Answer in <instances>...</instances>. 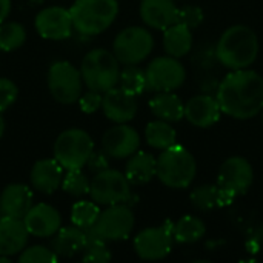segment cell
Here are the masks:
<instances>
[{
  "mask_svg": "<svg viewBox=\"0 0 263 263\" xmlns=\"http://www.w3.org/2000/svg\"><path fill=\"white\" fill-rule=\"evenodd\" d=\"M48 88L52 99L62 105L77 102L83 91L80 69L66 60L54 62L48 71Z\"/></svg>",
  "mask_w": 263,
  "mask_h": 263,
  "instance_id": "obj_10",
  "label": "cell"
},
{
  "mask_svg": "<svg viewBox=\"0 0 263 263\" xmlns=\"http://www.w3.org/2000/svg\"><path fill=\"white\" fill-rule=\"evenodd\" d=\"M99 214H100V210L96 202L79 200L71 208V222L72 225L88 231L97 220Z\"/></svg>",
  "mask_w": 263,
  "mask_h": 263,
  "instance_id": "obj_31",
  "label": "cell"
},
{
  "mask_svg": "<svg viewBox=\"0 0 263 263\" xmlns=\"http://www.w3.org/2000/svg\"><path fill=\"white\" fill-rule=\"evenodd\" d=\"M111 251L106 247V242L102 239H97L86 233V245L82 251V260L83 262H99L105 263L111 260Z\"/></svg>",
  "mask_w": 263,
  "mask_h": 263,
  "instance_id": "obj_34",
  "label": "cell"
},
{
  "mask_svg": "<svg viewBox=\"0 0 263 263\" xmlns=\"http://www.w3.org/2000/svg\"><path fill=\"white\" fill-rule=\"evenodd\" d=\"M26 40L25 28L17 22L0 23V51H14Z\"/></svg>",
  "mask_w": 263,
  "mask_h": 263,
  "instance_id": "obj_32",
  "label": "cell"
},
{
  "mask_svg": "<svg viewBox=\"0 0 263 263\" xmlns=\"http://www.w3.org/2000/svg\"><path fill=\"white\" fill-rule=\"evenodd\" d=\"M29 233L22 219L0 216V254L12 257L20 254L28 243Z\"/></svg>",
  "mask_w": 263,
  "mask_h": 263,
  "instance_id": "obj_20",
  "label": "cell"
},
{
  "mask_svg": "<svg viewBox=\"0 0 263 263\" xmlns=\"http://www.w3.org/2000/svg\"><path fill=\"white\" fill-rule=\"evenodd\" d=\"M190 202L197 211H211L219 206H228L234 200H231L216 183L194 188L190 194Z\"/></svg>",
  "mask_w": 263,
  "mask_h": 263,
  "instance_id": "obj_27",
  "label": "cell"
},
{
  "mask_svg": "<svg viewBox=\"0 0 263 263\" xmlns=\"http://www.w3.org/2000/svg\"><path fill=\"white\" fill-rule=\"evenodd\" d=\"M86 245V231L72 225L66 228H60L51 240V250L59 257L71 259L77 254H82Z\"/></svg>",
  "mask_w": 263,
  "mask_h": 263,
  "instance_id": "obj_23",
  "label": "cell"
},
{
  "mask_svg": "<svg viewBox=\"0 0 263 263\" xmlns=\"http://www.w3.org/2000/svg\"><path fill=\"white\" fill-rule=\"evenodd\" d=\"M57 260H59V256L52 250L42 247V245L25 248L18 256L20 263H55Z\"/></svg>",
  "mask_w": 263,
  "mask_h": 263,
  "instance_id": "obj_35",
  "label": "cell"
},
{
  "mask_svg": "<svg viewBox=\"0 0 263 263\" xmlns=\"http://www.w3.org/2000/svg\"><path fill=\"white\" fill-rule=\"evenodd\" d=\"M260 114H262V123H263V111H262V112H260Z\"/></svg>",
  "mask_w": 263,
  "mask_h": 263,
  "instance_id": "obj_43",
  "label": "cell"
},
{
  "mask_svg": "<svg viewBox=\"0 0 263 263\" xmlns=\"http://www.w3.org/2000/svg\"><path fill=\"white\" fill-rule=\"evenodd\" d=\"M146 88L156 92L176 91L186 79V69L182 62L173 55H160L151 60L145 69Z\"/></svg>",
  "mask_w": 263,
  "mask_h": 263,
  "instance_id": "obj_11",
  "label": "cell"
},
{
  "mask_svg": "<svg viewBox=\"0 0 263 263\" xmlns=\"http://www.w3.org/2000/svg\"><path fill=\"white\" fill-rule=\"evenodd\" d=\"M22 220L28 233L35 237H52L62 228L60 213L48 203L32 205Z\"/></svg>",
  "mask_w": 263,
  "mask_h": 263,
  "instance_id": "obj_16",
  "label": "cell"
},
{
  "mask_svg": "<svg viewBox=\"0 0 263 263\" xmlns=\"http://www.w3.org/2000/svg\"><path fill=\"white\" fill-rule=\"evenodd\" d=\"M139 133L126 123H117L102 137V149L111 159H128L136 151H139Z\"/></svg>",
  "mask_w": 263,
  "mask_h": 263,
  "instance_id": "obj_15",
  "label": "cell"
},
{
  "mask_svg": "<svg viewBox=\"0 0 263 263\" xmlns=\"http://www.w3.org/2000/svg\"><path fill=\"white\" fill-rule=\"evenodd\" d=\"M102 109L111 122L128 123L137 114V99L120 86H114L103 92Z\"/></svg>",
  "mask_w": 263,
  "mask_h": 263,
  "instance_id": "obj_17",
  "label": "cell"
},
{
  "mask_svg": "<svg viewBox=\"0 0 263 263\" xmlns=\"http://www.w3.org/2000/svg\"><path fill=\"white\" fill-rule=\"evenodd\" d=\"M89 183L91 180L86 177V174L80 170H66L62 180V190L74 197H82L85 194H89Z\"/></svg>",
  "mask_w": 263,
  "mask_h": 263,
  "instance_id": "obj_33",
  "label": "cell"
},
{
  "mask_svg": "<svg viewBox=\"0 0 263 263\" xmlns=\"http://www.w3.org/2000/svg\"><path fill=\"white\" fill-rule=\"evenodd\" d=\"M177 11L179 8L174 0H142L139 8L143 23L160 31L177 22Z\"/></svg>",
  "mask_w": 263,
  "mask_h": 263,
  "instance_id": "obj_19",
  "label": "cell"
},
{
  "mask_svg": "<svg viewBox=\"0 0 263 263\" xmlns=\"http://www.w3.org/2000/svg\"><path fill=\"white\" fill-rule=\"evenodd\" d=\"M206 233L205 222L196 216H183L176 223H173V237L177 243H196L203 239Z\"/></svg>",
  "mask_w": 263,
  "mask_h": 263,
  "instance_id": "obj_28",
  "label": "cell"
},
{
  "mask_svg": "<svg viewBox=\"0 0 263 263\" xmlns=\"http://www.w3.org/2000/svg\"><path fill=\"white\" fill-rule=\"evenodd\" d=\"M173 225L153 227L142 230L134 239V251L143 260H162L173 250Z\"/></svg>",
  "mask_w": 263,
  "mask_h": 263,
  "instance_id": "obj_13",
  "label": "cell"
},
{
  "mask_svg": "<svg viewBox=\"0 0 263 263\" xmlns=\"http://www.w3.org/2000/svg\"><path fill=\"white\" fill-rule=\"evenodd\" d=\"M109 159H111V157H109L103 149H100V151H92L91 156H89V159H88V162H86V165H88V168H89L91 171L99 173V171H103V170L109 168Z\"/></svg>",
  "mask_w": 263,
  "mask_h": 263,
  "instance_id": "obj_39",
  "label": "cell"
},
{
  "mask_svg": "<svg viewBox=\"0 0 263 263\" xmlns=\"http://www.w3.org/2000/svg\"><path fill=\"white\" fill-rule=\"evenodd\" d=\"M223 114L248 120L263 111V77L254 69L243 68L228 72L216 91Z\"/></svg>",
  "mask_w": 263,
  "mask_h": 263,
  "instance_id": "obj_1",
  "label": "cell"
},
{
  "mask_svg": "<svg viewBox=\"0 0 263 263\" xmlns=\"http://www.w3.org/2000/svg\"><path fill=\"white\" fill-rule=\"evenodd\" d=\"M205 20L203 9L197 5H185L177 11V23L188 26L190 29L199 28Z\"/></svg>",
  "mask_w": 263,
  "mask_h": 263,
  "instance_id": "obj_36",
  "label": "cell"
},
{
  "mask_svg": "<svg viewBox=\"0 0 263 263\" xmlns=\"http://www.w3.org/2000/svg\"><path fill=\"white\" fill-rule=\"evenodd\" d=\"M163 48L168 55L182 59L193 48V29L182 23H173L163 31Z\"/></svg>",
  "mask_w": 263,
  "mask_h": 263,
  "instance_id": "obj_26",
  "label": "cell"
},
{
  "mask_svg": "<svg viewBox=\"0 0 263 263\" xmlns=\"http://www.w3.org/2000/svg\"><path fill=\"white\" fill-rule=\"evenodd\" d=\"M222 114L217 99L210 94L194 96L185 103V119L196 128H211Z\"/></svg>",
  "mask_w": 263,
  "mask_h": 263,
  "instance_id": "obj_18",
  "label": "cell"
},
{
  "mask_svg": "<svg viewBox=\"0 0 263 263\" xmlns=\"http://www.w3.org/2000/svg\"><path fill=\"white\" fill-rule=\"evenodd\" d=\"M254 182V170L251 163L242 156L228 157L217 174V186L234 200L239 196L248 193Z\"/></svg>",
  "mask_w": 263,
  "mask_h": 263,
  "instance_id": "obj_12",
  "label": "cell"
},
{
  "mask_svg": "<svg viewBox=\"0 0 263 263\" xmlns=\"http://www.w3.org/2000/svg\"><path fill=\"white\" fill-rule=\"evenodd\" d=\"M11 12V0H0V23L6 20Z\"/></svg>",
  "mask_w": 263,
  "mask_h": 263,
  "instance_id": "obj_40",
  "label": "cell"
},
{
  "mask_svg": "<svg viewBox=\"0 0 263 263\" xmlns=\"http://www.w3.org/2000/svg\"><path fill=\"white\" fill-rule=\"evenodd\" d=\"M119 86L122 89H125L126 92L137 97L139 94H142L148 89L145 71L140 69L137 65H125V68L120 69Z\"/></svg>",
  "mask_w": 263,
  "mask_h": 263,
  "instance_id": "obj_30",
  "label": "cell"
},
{
  "mask_svg": "<svg viewBox=\"0 0 263 263\" xmlns=\"http://www.w3.org/2000/svg\"><path fill=\"white\" fill-rule=\"evenodd\" d=\"M157 160L156 177L168 188L183 190L188 188L197 174V162L190 149L174 143L162 149Z\"/></svg>",
  "mask_w": 263,
  "mask_h": 263,
  "instance_id": "obj_3",
  "label": "cell"
},
{
  "mask_svg": "<svg viewBox=\"0 0 263 263\" xmlns=\"http://www.w3.org/2000/svg\"><path fill=\"white\" fill-rule=\"evenodd\" d=\"M217 60L230 71L250 68L259 55V39L248 25H233L219 37L216 46Z\"/></svg>",
  "mask_w": 263,
  "mask_h": 263,
  "instance_id": "obj_2",
  "label": "cell"
},
{
  "mask_svg": "<svg viewBox=\"0 0 263 263\" xmlns=\"http://www.w3.org/2000/svg\"><path fill=\"white\" fill-rule=\"evenodd\" d=\"M9 259H11V257H8V256H2V254H0V263L9 262Z\"/></svg>",
  "mask_w": 263,
  "mask_h": 263,
  "instance_id": "obj_42",
  "label": "cell"
},
{
  "mask_svg": "<svg viewBox=\"0 0 263 263\" xmlns=\"http://www.w3.org/2000/svg\"><path fill=\"white\" fill-rule=\"evenodd\" d=\"M74 29L82 35L105 32L119 14L117 0H76L69 8Z\"/></svg>",
  "mask_w": 263,
  "mask_h": 263,
  "instance_id": "obj_4",
  "label": "cell"
},
{
  "mask_svg": "<svg viewBox=\"0 0 263 263\" xmlns=\"http://www.w3.org/2000/svg\"><path fill=\"white\" fill-rule=\"evenodd\" d=\"M102 99H103L102 92L88 89L86 92H82L80 97H79L80 109L85 114H94L96 111H99L102 108Z\"/></svg>",
  "mask_w": 263,
  "mask_h": 263,
  "instance_id": "obj_38",
  "label": "cell"
},
{
  "mask_svg": "<svg viewBox=\"0 0 263 263\" xmlns=\"http://www.w3.org/2000/svg\"><path fill=\"white\" fill-rule=\"evenodd\" d=\"M94 151L91 136L80 128H69L59 134L54 143V159L63 170H83Z\"/></svg>",
  "mask_w": 263,
  "mask_h": 263,
  "instance_id": "obj_6",
  "label": "cell"
},
{
  "mask_svg": "<svg viewBox=\"0 0 263 263\" xmlns=\"http://www.w3.org/2000/svg\"><path fill=\"white\" fill-rule=\"evenodd\" d=\"M80 74L83 85L88 89L105 92L119 85L120 62L116 55L103 48L89 51L80 65Z\"/></svg>",
  "mask_w": 263,
  "mask_h": 263,
  "instance_id": "obj_5",
  "label": "cell"
},
{
  "mask_svg": "<svg viewBox=\"0 0 263 263\" xmlns=\"http://www.w3.org/2000/svg\"><path fill=\"white\" fill-rule=\"evenodd\" d=\"M157 160L153 154L145 151H136L129 156V160L125 166V176L129 180L131 186H140L149 183L156 177Z\"/></svg>",
  "mask_w": 263,
  "mask_h": 263,
  "instance_id": "obj_24",
  "label": "cell"
},
{
  "mask_svg": "<svg viewBox=\"0 0 263 263\" xmlns=\"http://www.w3.org/2000/svg\"><path fill=\"white\" fill-rule=\"evenodd\" d=\"M145 139L146 143L154 149H166L177 142V133L171 126L170 122L165 120H153L145 128Z\"/></svg>",
  "mask_w": 263,
  "mask_h": 263,
  "instance_id": "obj_29",
  "label": "cell"
},
{
  "mask_svg": "<svg viewBox=\"0 0 263 263\" xmlns=\"http://www.w3.org/2000/svg\"><path fill=\"white\" fill-rule=\"evenodd\" d=\"M136 225V217L133 210L126 203L109 205L106 210L100 211L94 225L86 231L91 236L108 242L125 240L131 236Z\"/></svg>",
  "mask_w": 263,
  "mask_h": 263,
  "instance_id": "obj_7",
  "label": "cell"
},
{
  "mask_svg": "<svg viewBox=\"0 0 263 263\" xmlns=\"http://www.w3.org/2000/svg\"><path fill=\"white\" fill-rule=\"evenodd\" d=\"M32 191L22 183L8 185L0 194V216L23 219L34 205Z\"/></svg>",
  "mask_w": 263,
  "mask_h": 263,
  "instance_id": "obj_22",
  "label": "cell"
},
{
  "mask_svg": "<svg viewBox=\"0 0 263 263\" xmlns=\"http://www.w3.org/2000/svg\"><path fill=\"white\" fill-rule=\"evenodd\" d=\"M37 32L48 40H65L72 34L74 25L69 9L62 6H49L35 15Z\"/></svg>",
  "mask_w": 263,
  "mask_h": 263,
  "instance_id": "obj_14",
  "label": "cell"
},
{
  "mask_svg": "<svg viewBox=\"0 0 263 263\" xmlns=\"http://www.w3.org/2000/svg\"><path fill=\"white\" fill-rule=\"evenodd\" d=\"M29 180L34 190L42 194H52L62 186L63 166L55 159H42L31 168Z\"/></svg>",
  "mask_w": 263,
  "mask_h": 263,
  "instance_id": "obj_21",
  "label": "cell"
},
{
  "mask_svg": "<svg viewBox=\"0 0 263 263\" xmlns=\"http://www.w3.org/2000/svg\"><path fill=\"white\" fill-rule=\"evenodd\" d=\"M17 96H18L17 85L6 77H0V112L12 106L14 102L17 100Z\"/></svg>",
  "mask_w": 263,
  "mask_h": 263,
  "instance_id": "obj_37",
  "label": "cell"
},
{
  "mask_svg": "<svg viewBox=\"0 0 263 263\" xmlns=\"http://www.w3.org/2000/svg\"><path fill=\"white\" fill-rule=\"evenodd\" d=\"M154 49L153 34L142 26H129L120 31L112 43V54L122 65H139Z\"/></svg>",
  "mask_w": 263,
  "mask_h": 263,
  "instance_id": "obj_9",
  "label": "cell"
},
{
  "mask_svg": "<svg viewBox=\"0 0 263 263\" xmlns=\"http://www.w3.org/2000/svg\"><path fill=\"white\" fill-rule=\"evenodd\" d=\"M151 112L165 122L174 123L185 119V103L173 91H160L149 100Z\"/></svg>",
  "mask_w": 263,
  "mask_h": 263,
  "instance_id": "obj_25",
  "label": "cell"
},
{
  "mask_svg": "<svg viewBox=\"0 0 263 263\" xmlns=\"http://www.w3.org/2000/svg\"><path fill=\"white\" fill-rule=\"evenodd\" d=\"M5 128H6V125H5V120H3L2 112H0V139H2V137H3V134H5Z\"/></svg>",
  "mask_w": 263,
  "mask_h": 263,
  "instance_id": "obj_41",
  "label": "cell"
},
{
  "mask_svg": "<svg viewBox=\"0 0 263 263\" xmlns=\"http://www.w3.org/2000/svg\"><path fill=\"white\" fill-rule=\"evenodd\" d=\"M91 200L102 206L128 203L133 197L131 183L125 173L106 168L94 174L89 183Z\"/></svg>",
  "mask_w": 263,
  "mask_h": 263,
  "instance_id": "obj_8",
  "label": "cell"
}]
</instances>
